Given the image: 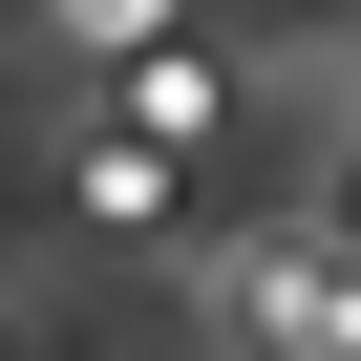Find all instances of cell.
<instances>
[{"instance_id": "6da1fadb", "label": "cell", "mask_w": 361, "mask_h": 361, "mask_svg": "<svg viewBox=\"0 0 361 361\" xmlns=\"http://www.w3.org/2000/svg\"><path fill=\"white\" fill-rule=\"evenodd\" d=\"M234 340H255V361H361V255H340V213L234 255Z\"/></svg>"}, {"instance_id": "7a4b0ae2", "label": "cell", "mask_w": 361, "mask_h": 361, "mask_svg": "<svg viewBox=\"0 0 361 361\" xmlns=\"http://www.w3.org/2000/svg\"><path fill=\"white\" fill-rule=\"evenodd\" d=\"M128 128L192 149V128H213V64H192V43H128Z\"/></svg>"}, {"instance_id": "3957f363", "label": "cell", "mask_w": 361, "mask_h": 361, "mask_svg": "<svg viewBox=\"0 0 361 361\" xmlns=\"http://www.w3.org/2000/svg\"><path fill=\"white\" fill-rule=\"evenodd\" d=\"M340 234H361V170H340Z\"/></svg>"}, {"instance_id": "277c9868", "label": "cell", "mask_w": 361, "mask_h": 361, "mask_svg": "<svg viewBox=\"0 0 361 361\" xmlns=\"http://www.w3.org/2000/svg\"><path fill=\"white\" fill-rule=\"evenodd\" d=\"M0 361H22V319H0Z\"/></svg>"}]
</instances>
